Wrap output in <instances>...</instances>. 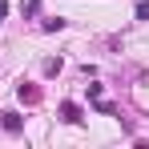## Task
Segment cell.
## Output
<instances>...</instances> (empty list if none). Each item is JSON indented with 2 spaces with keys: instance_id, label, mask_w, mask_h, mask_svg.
<instances>
[{
  "instance_id": "cell-8",
  "label": "cell",
  "mask_w": 149,
  "mask_h": 149,
  "mask_svg": "<svg viewBox=\"0 0 149 149\" xmlns=\"http://www.w3.org/2000/svg\"><path fill=\"white\" fill-rule=\"evenodd\" d=\"M4 16H8V4H4V0H0V24H4Z\"/></svg>"
},
{
  "instance_id": "cell-2",
  "label": "cell",
  "mask_w": 149,
  "mask_h": 149,
  "mask_svg": "<svg viewBox=\"0 0 149 149\" xmlns=\"http://www.w3.org/2000/svg\"><path fill=\"white\" fill-rule=\"evenodd\" d=\"M0 125H4V133H20V129H24V117L12 113V109H4V113H0Z\"/></svg>"
},
{
  "instance_id": "cell-6",
  "label": "cell",
  "mask_w": 149,
  "mask_h": 149,
  "mask_svg": "<svg viewBox=\"0 0 149 149\" xmlns=\"http://www.w3.org/2000/svg\"><path fill=\"white\" fill-rule=\"evenodd\" d=\"M40 12V0H24V16H36Z\"/></svg>"
},
{
  "instance_id": "cell-3",
  "label": "cell",
  "mask_w": 149,
  "mask_h": 149,
  "mask_svg": "<svg viewBox=\"0 0 149 149\" xmlns=\"http://www.w3.org/2000/svg\"><path fill=\"white\" fill-rule=\"evenodd\" d=\"M61 121H69V125H81V121H85V113H81L77 101H65V105H61Z\"/></svg>"
},
{
  "instance_id": "cell-5",
  "label": "cell",
  "mask_w": 149,
  "mask_h": 149,
  "mask_svg": "<svg viewBox=\"0 0 149 149\" xmlns=\"http://www.w3.org/2000/svg\"><path fill=\"white\" fill-rule=\"evenodd\" d=\"M40 28H45V32H61V28H65V20H61V16H52V20H45Z\"/></svg>"
},
{
  "instance_id": "cell-1",
  "label": "cell",
  "mask_w": 149,
  "mask_h": 149,
  "mask_svg": "<svg viewBox=\"0 0 149 149\" xmlns=\"http://www.w3.org/2000/svg\"><path fill=\"white\" fill-rule=\"evenodd\" d=\"M16 97L24 101V105H40V89H36L32 81H20V85H16Z\"/></svg>"
},
{
  "instance_id": "cell-7",
  "label": "cell",
  "mask_w": 149,
  "mask_h": 149,
  "mask_svg": "<svg viewBox=\"0 0 149 149\" xmlns=\"http://www.w3.org/2000/svg\"><path fill=\"white\" fill-rule=\"evenodd\" d=\"M137 20H149V0H137Z\"/></svg>"
},
{
  "instance_id": "cell-4",
  "label": "cell",
  "mask_w": 149,
  "mask_h": 149,
  "mask_svg": "<svg viewBox=\"0 0 149 149\" xmlns=\"http://www.w3.org/2000/svg\"><path fill=\"white\" fill-rule=\"evenodd\" d=\"M61 73V56H49V61H45V77H56Z\"/></svg>"
}]
</instances>
